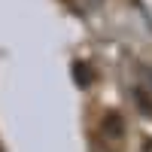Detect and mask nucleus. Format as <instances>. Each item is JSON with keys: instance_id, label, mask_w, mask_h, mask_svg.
Segmentation results:
<instances>
[{"instance_id": "obj_1", "label": "nucleus", "mask_w": 152, "mask_h": 152, "mask_svg": "<svg viewBox=\"0 0 152 152\" xmlns=\"http://www.w3.org/2000/svg\"><path fill=\"white\" fill-rule=\"evenodd\" d=\"M149 82H152V70H149Z\"/></svg>"}]
</instances>
